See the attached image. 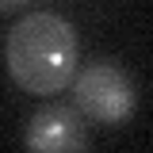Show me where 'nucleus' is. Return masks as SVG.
<instances>
[{
  "mask_svg": "<svg viewBox=\"0 0 153 153\" xmlns=\"http://www.w3.org/2000/svg\"><path fill=\"white\" fill-rule=\"evenodd\" d=\"M76 31L54 12L23 16L4 38L8 76L31 96H54L76 76Z\"/></svg>",
  "mask_w": 153,
  "mask_h": 153,
  "instance_id": "obj_1",
  "label": "nucleus"
},
{
  "mask_svg": "<svg viewBox=\"0 0 153 153\" xmlns=\"http://www.w3.org/2000/svg\"><path fill=\"white\" fill-rule=\"evenodd\" d=\"M73 80H76L73 84L76 111L88 115L92 123L119 126L138 107V88H134V80L126 76V69H119L115 61H92Z\"/></svg>",
  "mask_w": 153,
  "mask_h": 153,
  "instance_id": "obj_2",
  "label": "nucleus"
},
{
  "mask_svg": "<svg viewBox=\"0 0 153 153\" xmlns=\"http://www.w3.org/2000/svg\"><path fill=\"white\" fill-rule=\"evenodd\" d=\"M23 146L35 153H73L88 146V134H84V123H80V111L76 107H42V111L27 123V134H23Z\"/></svg>",
  "mask_w": 153,
  "mask_h": 153,
  "instance_id": "obj_3",
  "label": "nucleus"
},
{
  "mask_svg": "<svg viewBox=\"0 0 153 153\" xmlns=\"http://www.w3.org/2000/svg\"><path fill=\"white\" fill-rule=\"evenodd\" d=\"M27 0H0V12H16V8H23Z\"/></svg>",
  "mask_w": 153,
  "mask_h": 153,
  "instance_id": "obj_4",
  "label": "nucleus"
}]
</instances>
